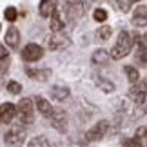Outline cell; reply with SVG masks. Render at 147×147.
<instances>
[{"mask_svg": "<svg viewBox=\"0 0 147 147\" xmlns=\"http://www.w3.org/2000/svg\"><path fill=\"white\" fill-rule=\"evenodd\" d=\"M131 47H133V35H131L129 31L122 29L120 35H118V38H116L115 47L111 49V58H113V60H120V58H123L125 55H129Z\"/></svg>", "mask_w": 147, "mask_h": 147, "instance_id": "obj_1", "label": "cell"}, {"mask_svg": "<svg viewBox=\"0 0 147 147\" xmlns=\"http://www.w3.org/2000/svg\"><path fill=\"white\" fill-rule=\"evenodd\" d=\"M18 118H20V123L24 125H29L33 123V118H35V109H33V100L31 98H22L18 102Z\"/></svg>", "mask_w": 147, "mask_h": 147, "instance_id": "obj_2", "label": "cell"}, {"mask_svg": "<svg viewBox=\"0 0 147 147\" xmlns=\"http://www.w3.org/2000/svg\"><path fill=\"white\" fill-rule=\"evenodd\" d=\"M107 131H109V122H105V120L98 122L96 125L91 127L86 133V142H98V140H102V138L105 136Z\"/></svg>", "mask_w": 147, "mask_h": 147, "instance_id": "obj_3", "label": "cell"}, {"mask_svg": "<svg viewBox=\"0 0 147 147\" xmlns=\"http://www.w3.org/2000/svg\"><path fill=\"white\" fill-rule=\"evenodd\" d=\"M24 138H26V131L22 127H13L5 133L4 136V142L7 145H22L24 144Z\"/></svg>", "mask_w": 147, "mask_h": 147, "instance_id": "obj_4", "label": "cell"}, {"mask_svg": "<svg viewBox=\"0 0 147 147\" xmlns=\"http://www.w3.org/2000/svg\"><path fill=\"white\" fill-rule=\"evenodd\" d=\"M44 56V49L38 46V44H27L22 51V58L26 62H36Z\"/></svg>", "mask_w": 147, "mask_h": 147, "instance_id": "obj_5", "label": "cell"}, {"mask_svg": "<svg viewBox=\"0 0 147 147\" xmlns=\"http://www.w3.org/2000/svg\"><path fill=\"white\" fill-rule=\"evenodd\" d=\"M47 46L49 49H53V51H60V49H67L71 46V38L64 35V33H58V35H53L47 40Z\"/></svg>", "mask_w": 147, "mask_h": 147, "instance_id": "obj_6", "label": "cell"}, {"mask_svg": "<svg viewBox=\"0 0 147 147\" xmlns=\"http://www.w3.org/2000/svg\"><path fill=\"white\" fill-rule=\"evenodd\" d=\"M51 125L55 129H58L60 133H64L67 129V115L64 109H53V113H51Z\"/></svg>", "mask_w": 147, "mask_h": 147, "instance_id": "obj_7", "label": "cell"}, {"mask_svg": "<svg viewBox=\"0 0 147 147\" xmlns=\"http://www.w3.org/2000/svg\"><path fill=\"white\" fill-rule=\"evenodd\" d=\"M16 115V105H13L11 102L0 105V123H9Z\"/></svg>", "mask_w": 147, "mask_h": 147, "instance_id": "obj_8", "label": "cell"}, {"mask_svg": "<svg viewBox=\"0 0 147 147\" xmlns=\"http://www.w3.org/2000/svg\"><path fill=\"white\" fill-rule=\"evenodd\" d=\"M129 98L136 105H147V91H144V89H140L136 86H133L129 89Z\"/></svg>", "mask_w": 147, "mask_h": 147, "instance_id": "obj_9", "label": "cell"}, {"mask_svg": "<svg viewBox=\"0 0 147 147\" xmlns=\"http://www.w3.org/2000/svg\"><path fill=\"white\" fill-rule=\"evenodd\" d=\"M133 24L136 27H145L147 26V5H140V7L134 9Z\"/></svg>", "mask_w": 147, "mask_h": 147, "instance_id": "obj_10", "label": "cell"}, {"mask_svg": "<svg viewBox=\"0 0 147 147\" xmlns=\"http://www.w3.org/2000/svg\"><path fill=\"white\" fill-rule=\"evenodd\" d=\"M5 44H7L11 49L18 47V44H20V31L16 29L15 26H11L9 29L5 31Z\"/></svg>", "mask_w": 147, "mask_h": 147, "instance_id": "obj_11", "label": "cell"}, {"mask_svg": "<svg viewBox=\"0 0 147 147\" xmlns=\"http://www.w3.org/2000/svg\"><path fill=\"white\" fill-rule=\"evenodd\" d=\"M65 13H67L69 18H80V16H84L86 9H84L82 2H71V4L65 5Z\"/></svg>", "mask_w": 147, "mask_h": 147, "instance_id": "obj_12", "label": "cell"}, {"mask_svg": "<svg viewBox=\"0 0 147 147\" xmlns=\"http://www.w3.org/2000/svg\"><path fill=\"white\" fill-rule=\"evenodd\" d=\"M91 60H93L94 65H107V64H109V60H111V55L107 53V49H96L93 53Z\"/></svg>", "mask_w": 147, "mask_h": 147, "instance_id": "obj_13", "label": "cell"}, {"mask_svg": "<svg viewBox=\"0 0 147 147\" xmlns=\"http://www.w3.org/2000/svg\"><path fill=\"white\" fill-rule=\"evenodd\" d=\"M27 76H31L33 80H38V82H47L51 78V69H27Z\"/></svg>", "mask_w": 147, "mask_h": 147, "instance_id": "obj_14", "label": "cell"}, {"mask_svg": "<svg viewBox=\"0 0 147 147\" xmlns=\"http://www.w3.org/2000/svg\"><path fill=\"white\" fill-rule=\"evenodd\" d=\"M55 7H56V0H40V5H38L40 16L47 18V16L55 11Z\"/></svg>", "mask_w": 147, "mask_h": 147, "instance_id": "obj_15", "label": "cell"}, {"mask_svg": "<svg viewBox=\"0 0 147 147\" xmlns=\"http://www.w3.org/2000/svg\"><path fill=\"white\" fill-rule=\"evenodd\" d=\"M94 84H96V87L100 89L102 93H113L115 91V84H113L111 80H107V78H104V76H96V80H94Z\"/></svg>", "mask_w": 147, "mask_h": 147, "instance_id": "obj_16", "label": "cell"}, {"mask_svg": "<svg viewBox=\"0 0 147 147\" xmlns=\"http://www.w3.org/2000/svg\"><path fill=\"white\" fill-rule=\"evenodd\" d=\"M49 16H51V24H49V26H51V31H62V29H64L65 24H64V20H62L58 9L55 7V11H53Z\"/></svg>", "mask_w": 147, "mask_h": 147, "instance_id": "obj_17", "label": "cell"}, {"mask_svg": "<svg viewBox=\"0 0 147 147\" xmlns=\"http://www.w3.org/2000/svg\"><path fill=\"white\" fill-rule=\"evenodd\" d=\"M51 96H53L55 100H65L67 96H69V87H65V86H55V87H51Z\"/></svg>", "mask_w": 147, "mask_h": 147, "instance_id": "obj_18", "label": "cell"}, {"mask_svg": "<svg viewBox=\"0 0 147 147\" xmlns=\"http://www.w3.org/2000/svg\"><path fill=\"white\" fill-rule=\"evenodd\" d=\"M35 104H36V109L40 111L44 116H51V113H53V107H51V104H49L47 100L36 96V98H35Z\"/></svg>", "mask_w": 147, "mask_h": 147, "instance_id": "obj_19", "label": "cell"}, {"mask_svg": "<svg viewBox=\"0 0 147 147\" xmlns=\"http://www.w3.org/2000/svg\"><path fill=\"white\" fill-rule=\"evenodd\" d=\"M111 33H113V29L109 26H102V27H98L96 29V38L100 42H107L111 38Z\"/></svg>", "mask_w": 147, "mask_h": 147, "instance_id": "obj_20", "label": "cell"}, {"mask_svg": "<svg viewBox=\"0 0 147 147\" xmlns=\"http://www.w3.org/2000/svg\"><path fill=\"white\" fill-rule=\"evenodd\" d=\"M125 75H127L131 84H136L140 80V73H138L136 67H133V65H125Z\"/></svg>", "mask_w": 147, "mask_h": 147, "instance_id": "obj_21", "label": "cell"}, {"mask_svg": "<svg viewBox=\"0 0 147 147\" xmlns=\"http://www.w3.org/2000/svg\"><path fill=\"white\" fill-rule=\"evenodd\" d=\"M136 138L140 140V144L142 145H147V127H138L136 129Z\"/></svg>", "mask_w": 147, "mask_h": 147, "instance_id": "obj_22", "label": "cell"}, {"mask_svg": "<svg viewBox=\"0 0 147 147\" xmlns=\"http://www.w3.org/2000/svg\"><path fill=\"white\" fill-rule=\"evenodd\" d=\"M134 36H136V46H138V51L147 49V35H134Z\"/></svg>", "mask_w": 147, "mask_h": 147, "instance_id": "obj_23", "label": "cell"}, {"mask_svg": "<svg viewBox=\"0 0 147 147\" xmlns=\"http://www.w3.org/2000/svg\"><path fill=\"white\" fill-rule=\"evenodd\" d=\"M16 15H18V13H16L15 7H7V9L4 11V16H5V20H7V22H15L16 20Z\"/></svg>", "mask_w": 147, "mask_h": 147, "instance_id": "obj_24", "label": "cell"}, {"mask_svg": "<svg viewBox=\"0 0 147 147\" xmlns=\"http://www.w3.org/2000/svg\"><path fill=\"white\" fill-rule=\"evenodd\" d=\"M93 16H94V20H96V22H105L107 20V11L105 9H94Z\"/></svg>", "mask_w": 147, "mask_h": 147, "instance_id": "obj_25", "label": "cell"}, {"mask_svg": "<svg viewBox=\"0 0 147 147\" xmlns=\"http://www.w3.org/2000/svg\"><path fill=\"white\" fill-rule=\"evenodd\" d=\"M29 145H31V147H36V145H44V147H47L49 142L46 140V136H36V138H33L31 142H29Z\"/></svg>", "mask_w": 147, "mask_h": 147, "instance_id": "obj_26", "label": "cell"}, {"mask_svg": "<svg viewBox=\"0 0 147 147\" xmlns=\"http://www.w3.org/2000/svg\"><path fill=\"white\" fill-rule=\"evenodd\" d=\"M7 91H9L11 94H20L22 86H20L18 82H9V84H7Z\"/></svg>", "mask_w": 147, "mask_h": 147, "instance_id": "obj_27", "label": "cell"}, {"mask_svg": "<svg viewBox=\"0 0 147 147\" xmlns=\"http://www.w3.org/2000/svg\"><path fill=\"white\" fill-rule=\"evenodd\" d=\"M134 2H140V0H120V9L127 13V11H129V5L134 4Z\"/></svg>", "mask_w": 147, "mask_h": 147, "instance_id": "obj_28", "label": "cell"}, {"mask_svg": "<svg viewBox=\"0 0 147 147\" xmlns=\"http://www.w3.org/2000/svg\"><path fill=\"white\" fill-rule=\"evenodd\" d=\"M122 144H123V145H133V147H136V145H142L138 138H123V140H122Z\"/></svg>", "mask_w": 147, "mask_h": 147, "instance_id": "obj_29", "label": "cell"}, {"mask_svg": "<svg viewBox=\"0 0 147 147\" xmlns=\"http://www.w3.org/2000/svg\"><path fill=\"white\" fill-rule=\"evenodd\" d=\"M9 56V51L4 47V44H0V60H5Z\"/></svg>", "mask_w": 147, "mask_h": 147, "instance_id": "obj_30", "label": "cell"}, {"mask_svg": "<svg viewBox=\"0 0 147 147\" xmlns=\"http://www.w3.org/2000/svg\"><path fill=\"white\" fill-rule=\"evenodd\" d=\"M138 60H140V62H144V64H147V49L138 51Z\"/></svg>", "mask_w": 147, "mask_h": 147, "instance_id": "obj_31", "label": "cell"}, {"mask_svg": "<svg viewBox=\"0 0 147 147\" xmlns=\"http://www.w3.org/2000/svg\"><path fill=\"white\" fill-rule=\"evenodd\" d=\"M136 87H140V89H144V91H147V80H144V82H136Z\"/></svg>", "mask_w": 147, "mask_h": 147, "instance_id": "obj_32", "label": "cell"}]
</instances>
